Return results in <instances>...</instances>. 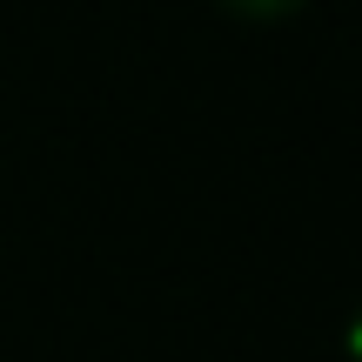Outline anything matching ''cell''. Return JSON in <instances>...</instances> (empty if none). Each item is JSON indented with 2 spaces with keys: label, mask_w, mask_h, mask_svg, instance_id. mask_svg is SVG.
Returning a JSON list of instances; mask_svg holds the SVG:
<instances>
[{
  "label": "cell",
  "mask_w": 362,
  "mask_h": 362,
  "mask_svg": "<svg viewBox=\"0 0 362 362\" xmlns=\"http://www.w3.org/2000/svg\"><path fill=\"white\" fill-rule=\"evenodd\" d=\"M228 7H248V13H275V7H288V0H228Z\"/></svg>",
  "instance_id": "cell-1"
}]
</instances>
